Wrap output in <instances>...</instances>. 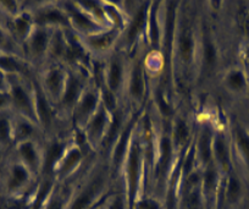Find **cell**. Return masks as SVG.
<instances>
[{
	"label": "cell",
	"instance_id": "obj_1",
	"mask_svg": "<svg viewBox=\"0 0 249 209\" xmlns=\"http://www.w3.org/2000/svg\"><path fill=\"white\" fill-rule=\"evenodd\" d=\"M109 172L94 169L77 186L69 191L66 209H98L110 193Z\"/></svg>",
	"mask_w": 249,
	"mask_h": 209
},
{
	"label": "cell",
	"instance_id": "obj_2",
	"mask_svg": "<svg viewBox=\"0 0 249 209\" xmlns=\"http://www.w3.org/2000/svg\"><path fill=\"white\" fill-rule=\"evenodd\" d=\"M199 38L195 32V28L191 25L184 23L181 27L176 28L174 39L175 57L179 66L184 70L191 69L197 62L198 49H199Z\"/></svg>",
	"mask_w": 249,
	"mask_h": 209
},
{
	"label": "cell",
	"instance_id": "obj_3",
	"mask_svg": "<svg viewBox=\"0 0 249 209\" xmlns=\"http://www.w3.org/2000/svg\"><path fill=\"white\" fill-rule=\"evenodd\" d=\"M147 65L143 57H136L128 62L124 95L133 105L142 104L147 95Z\"/></svg>",
	"mask_w": 249,
	"mask_h": 209
},
{
	"label": "cell",
	"instance_id": "obj_4",
	"mask_svg": "<svg viewBox=\"0 0 249 209\" xmlns=\"http://www.w3.org/2000/svg\"><path fill=\"white\" fill-rule=\"evenodd\" d=\"M128 62L120 53H111L103 70L104 90L115 98L124 95V83L127 77Z\"/></svg>",
	"mask_w": 249,
	"mask_h": 209
},
{
	"label": "cell",
	"instance_id": "obj_5",
	"mask_svg": "<svg viewBox=\"0 0 249 209\" xmlns=\"http://www.w3.org/2000/svg\"><path fill=\"white\" fill-rule=\"evenodd\" d=\"M66 76H68V67L65 65L60 62H49L43 71L40 85H38L47 99L55 108L59 104L62 91L65 87Z\"/></svg>",
	"mask_w": 249,
	"mask_h": 209
},
{
	"label": "cell",
	"instance_id": "obj_6",
	"mask_svg": "<svg viewBox=\"0 0 249 209\" xmlns=\"http://www.w3.org/2000/svg\"><path fill=\"white\" fill-rule=\"evenodd\" d=\"M150 4L152 3H141L133 6L132 14L124 30H121V38H120V43L126 49L132 48L147 32Z\"/></svg>",
	"mask_w": 249,
	"mask_h": 209
},
{
	"label": "cell",
	"instance_id": "obj_7",
	"mask_svg": "<svg viewBox=\"0 0 249 209\" xmlns=\"http://www.w3.org/2000/svg\"><path fill=\"white\" fill-rule=\"evenodd\" d=\"M112 114H114V112L107 109V107L103 102L99 109L93 114V116L88 120L87 124L81 130L83 132L85 139L90 147L97 148L105 142L107 132L111 126Z\"/></svg>",
	"mask_w": 249,
	"mask_h": 209
},
{
	"label": "cell",
	"instance_id": "obj_8",
	"mask_svg": "<svg viewBox=\"0 0 249 209\" xmlns=\"http://www.w3.org/2000/svg\"><path fill=\"white\" fill-rule=\"evenodd\" d=\"M103 103V93L99 87L94 85H86L71 117L80 130L83 129L88 120L99 109Z\"/></svg>",
	"mask_w": 249,
	"mask_h": 209
},
{
	"label": "cell",
	"instance_id": "obj_9",
	"mask_svg": "<svg viewBox=\"0 0 249 209\" xmlns=\"http://www.w3.org/2000/svg\"><path fill=\"white\" fill-rule=\"evenodd\" d=\"M120 38H121V28L110 27L93 35L77 37V39L88 53L105 55L111 53L116 44H119Z\"/></svg>",
	"mask_w": 249,
	"mask_h": 209
},
{
	"label": "cell",
	"instance_id": "obj_10",
	"mask_svg": "<svg viewBox=\"0 0 249 209\" xmlns=\"http://www.w3.org/2000/svg\"><path fill=\"white\" fill-rule=\"evenodd\" d=\"M86 87V81L82 80L75 70L68 69V76L64 91H62L61 98L59 100L56 109L65 116H71L83 90Z\"/></svg>",
	"mask_w": 249,
	"mask_h": 209
},
{
	"label": "cell",
	"instance_id": "obj_11",
	"mask_svg": "<svg viewBox=\"0 0 249 209\" xmlns=\"http://www.w3.org/2000/svg\"><path fill=\"white\" fill-rule=\"evenodd\" d=\"M83 163V151L81 146L75 142H69L65 152L62 154L54 170L55 181L65 184L75 172L80 169Z\"/></svg>",
	"mask_w": 249,
	"mask_h": 209
},
{
	"label": "cell",
	"instance_id": "obj_12",
	"mask_svg": "<svg viewBox=\"0 0 249 209\" xmlns=\"http://www.w3.org/2000/svg\"><path fill=\"white\" fill-rule=\"evenodd\" d=\"M35 22L37 26H43L52 30L71 31L70 20L61 4H47L45 8L39 9L37 15L35 16Z\"/></svg>",
	"mask_w": 249,
	"mask_h": 209
},
{
	"label": "cell",
	"instance_id": "obj_13",
	"mask_svg": "<svg viewBox=\"0 0 249 209\" xmlns=\"http://www.w3.org/2000/svg\"><path fill=\"white\" fill-rule=\"evenodd\" d=\"M55 30L43 27V26H36L32 30L31 35L28 36V52L35 59H47L49 57L50 43H52L53 33Z\"/></svg>",
	"mask_w": 249,
	"mask_h": 209
},
{
	"label": "cell",
	"instance_id": "obj_14",
	"mask_svg": "<svg viewBox=\"0 0 249 209\" xmlns=\"http://www.w3.org/2000/svg\"><path fill=\"white\" fill-rule=\"evenodd\" d=\"M213 137L214 132L209 126L202 127L197 136V141L193 143L196 162L199 169H203L213 163Z\"/></svg>",
	"mask_w": 249,
	"mask_h": 209
},
{
	"label": "cell",
	"instance_id": "obj_15",
	"mask_svg": "<svg viewBox=\"0 0 249 209\" xmlns=\"http://www.w3.org/2000/svg\"><path fill=\"white\" fill-rule=\"evenodd\" d=\"M18 154H20L21 160H22V164L27 167L33 172V175H38L42 172L44 152L40 151L39 146L33 139L20 142Z\"/></svg>",
	"mask_w": 249,
	"mask_h": 209
},
{
	"label": "cell",
	"instance_id": "obj_16",
	"mask_svg": "<svg viewBox=\"0 0 249 209\" xmlns=\"http://www.w3.org/2000/svg\"><path fill=\"white\" fill-rule=\"evenodd\" d=\"M10 100L15 105L16 109L26 117L37 124L36 119V108H35V92L30 95L28 91L21 85H14L11 87Z\"/></svg>",
	"mask_w": 249,
	"mask_h": 209
},
{
	"label": "cell",
	"instance_id": "obj_17",
	"mask_svg": "<svg viewBox=\"0 0 249 209\" xmlns=\"http://www.w3.org/2000/svg\"><path fill=\"white\" fill-rule=\"evenodd\" d=\"M198 57H199L200 74H212L217 64V48L214 40L210 36H204L199 38V49H198Z\"/></svg>",
	"mask_w": 249,
	"mask_h": 209
},
{
	"label": "cell",
	"instance_id": "obj_18",
	"mask_svg": "<svg viewBox=\"0 0 249 209\" xmlns=\"http://www.w3.org/2000/svg\"><path fill=\"white\" fill-rule=\"evenodd\" d=\"M213 162L215 163L219 170H229L230 151L224 133H214L213 137Z\"/></svg>",
	"mask_w": 249,
	"mask_h": 209
},
{
	"label": "cell",
	"instance_id": "obj_19",
	"mask_svg": "<svg viewBox=\"0 0 249 209\" xmlns=\"http://www.w3.org/2000/svg\"><path fill=\"white\" fill-rule=\"evenodd\" d=\"M70 190L62 187L61 184L55 182L47 196L40 202V209H66Z\"/></svg>",
	"mask_w": 249,
	"mask_h": 209
},
{
	"label": "cell",
	"instance_id": "obj_20",
	"mask_svg": "<svg viewBox=\"0 0 249 209\" xmlns=\"http://www.w3.org/2000/svg\"><path fill=\"white\" fill-rule=\"evenodd\" d=\"M171 138L175 148H187L191 145V126L184 117H176L172 122Z\"/></svg>",
	"mask_w": 249,
	"mask_h": 209
},
{
	"label": "cell",
	"instance_id": "obj_21",
	"mask_svg": "<svg viewBox=\"0 0 249 209\" xmlns=\"http://www.w3.org/2000/svg\"><path fill=\"white\" fill-rule=\"evenodd\" d=\"M33 172L25 167L23 164H15L11 169L10 179H9L8 187L11 192H16L18 190L25 189L28 186L32 179Z\"/></svg>",
	"mask_w": 249,
	"mask_h": 209
},
{
	"label": "cell",
	"instance_id": "obj_22",
	"mask_svg": "<svg viewBox=\"0 0 249 209\" xmlns=\"http://www.w3.org/2000/svg\"><path fill=\"white\" fill-rule=\"evenodd\" d=\"M242 196H243V186H242L241 180L234 175H230L222 190L224 202L229 206H234L241 201Z\"/></svg>",
	"mask_w": 249,
	"mask_h": 209
},
{
	"label": "cell",
	"instance_id": "obj_23",
	"mask_svg": "<svg viewBox=\"0 0 249 209\" xmlns=\"http://www.w3.org/2000/svg\"><path fill=\"white\" fill-rule=\"evenodd\" d=\"M37 125L35 121L30 119H23L22 121H20L16 126V138H18L20 142L23 141H28V139H32L33 134H35L36 129H37Z\"/></svg>",
	"mask_w": 249,
	"mask_h": 209
},
{
	"label": "cell",
	"instance_id": "obj_24",
	"mask_svg": "<svg viewBox=\"0 0 249 209\" xmlns=\"http://www.w3.org/2000/svg\"><path fill=\"white\" fill-rule=\"evenodd\" d=\"M226 85L233 92H242L246 88V77L238 70H233L226 76Z\"/></svg>",
	"mask_w": 249,
	"mask_h": 209
},
{
	"label": "cell",
	"instance_id": "obj_25",
	"mask_svg": "<svg viewBox=\"0 0 249 209\" xmlns=\"http://www.w3.org/2000/svg\"><path fill=\"white\" fill-rule=\"evenodd\" d=\"M14 27H15L16 33L20 36L21 38H28V36L32 32V19L27 15H20L14 22Z\"/></svg>",
	"mask_w": 249,
	"mask_h": 209
},
{
	"label": "cell",
	"instance_id": "obj_26",
	"mask_svg": "<svg viewBox=\"0 0 249 209\" xmlns=\"http://www.w3.org/2000/svg\"><path fill=\"white\" fill-rule=\"evenodd\" d=\"M236 139H237V145H238L241 152L243 153L244 159H246L247 164H248L249 167V136L241 129V127H237Z\"/></svg>",
	"mask_w": 249,
	"mask_h": 209
},
{
	"label": "cell",
	"instance_id": "obj_27",
	"mask_svg": "<svg viewBox=\"0 0 249 209\" xmlns=\"http://www.w3.org/2000/svg\"><path fill=\"white\" fill-rule=\"evenodd\" d=\"M11 138V125L9 117L0 115V143L6 145Z\"/></svg>",
	"mask_w": 249,
	"mask_h": 209
},
{
	"label": "cell",
	"instance_id": "obj_28",
	"mask_svg": "<svg viewBox=\"0 0 249 209\" xmlns=\"http://www.w3.org/2000/svg\"><path fill=\"white\" fill-rule=\"evenodd\" d=\"M0 69L9 73H20L21 65L14 57H0Z\"/></svg>",
	"mask_w": 249,
	"mask_h": 209
},
{
	"label": "cell",
	"instance_id": "obj_29",
	"mask_svg": "<svg viewBox=\"0 0 249 209\" xmlns=\"http://www.w3.org/2000/svg\"><path fill=\"white\" fill-rule=\"evenodd\" d=\"M9 100H10V95H8L4 92H0V107L5 105Z\"/></svg>",
	"mask_w": 249,
	"mask_h": 209
},
{
	"label": "cell",
	"instance_id": "obj_30",
	"mask_svg": "<svg viewBox=\"0 0 249 209\" xmlns=\"http://www.w3.org/2000/svg\"><path fill=\"white\" fill-rule=\"evenodd\" d=\"M4 85H5V78H4L3 71L0 70V90H3Z\"/></svg>",
	"mask_w": 249,
	"mask_h": 209
},
{
	"label": "cell",
	"instance_id": "obj_31",
	"mask_svg": "<svg viewBox=\"0 0 249 209\" xmlns=\"http://www.w3.org/2000/svg\"><path fill=\"white\" fill-rule=\"evenodd\" d=\"M3 39H4V35H3V32L0 31V43L3 42Z\"/></svg>",
	"mask_w": 249,
	"mask_h": 209
},
{
	"label": "cell",
	"instance_id": "obj_32",
	"mask_svg": "<svg viewBox=\"0 0 249 209\" xmlns=\"http://www.w3.org/2000/svg\"><path fill=\"white\" fill-rule=\"evenodd\" d=\"M247 32L249 33V18H248V21H247Z\"/></svg>",
	"mask_w": 249,
	"mask_h": 209
}]
</instances>
